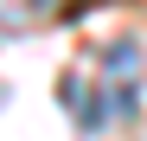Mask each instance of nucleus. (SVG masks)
Here are the masks:
<instances>
[{
	"label": "nucleus",
	"mask_w": 147,
	"mask_h": 141,
	"mask_svg": "<svg viewBox=\"0 0 147 141\" xmlns=\"http://www.w3.org/2000/svg\"><path fill=\"white\" fill-rule=\"evenodd\" d=\"M32 7H38V13H45V7H58V0H32Z\"/></svg>",
	"instance_id": "2"
},
{
	"label": "nucleus",
	"mask_w": 147,
	"mask_h": 141,
	"mask_svg": "<svg viewBox=\"0 0 147 141\" xmlns=\"http://www.w3.org/2000/svg\"><path fill=\"white\" fill-rule=\"evenodd\" d=\"M7 19H13V0H0V26H7Z\"/></svg>",
	"instance_id": "1"
}]
</instances>
